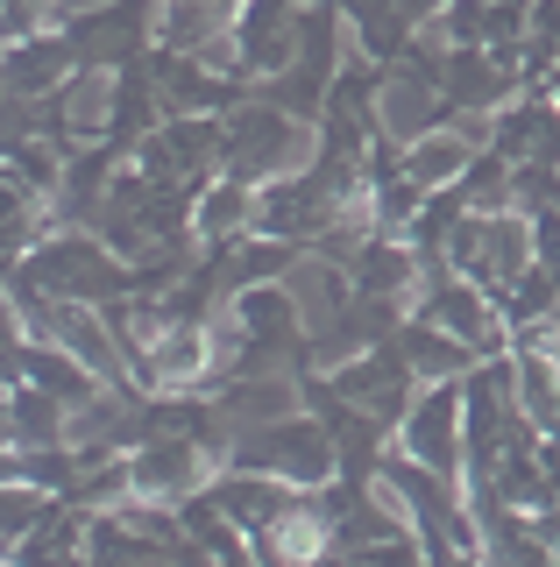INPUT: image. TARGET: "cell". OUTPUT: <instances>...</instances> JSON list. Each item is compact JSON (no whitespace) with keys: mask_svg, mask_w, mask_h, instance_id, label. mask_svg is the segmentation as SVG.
<instances>
[{"mask_svg":"<svg viewBox=\"0 0 560 567\" xmlns=\"http://www.w3.org/2000/svg\"><path fill=\"white\" fill-rule=\"evenodd\" d=\"M8 284L43 298H72V306H121V298H135V262H121L93 227H58L22 262H8Z\"/></svg>","mask_w":560,"mask_h":567,"instance_id":"6da1fadb","label":"cell"},{"mask_svg":"<svg viewBox=\"0 0 560 567\" xmlns=\"http://www.w3.org/2000/svg\"><path fill=\"white\" fill-rule=\"evenodd\" d=\"M220 468H249V475H277L291 489H326L341 475V454H334V433H326L312 412H291V419H270V425H249L235 433Z\"/></svg>","mask_w":560,"mask_h":567,"instance_id":"7a4b0ae2","label":"cell"},{"mask_svg":"<svg viewBox=\"0 0 560 567\" xmlns=\"http://www.w3.org/2000/svg\"><path fill=\"white\" fill-rule=\"evenodd\" d=\"M532 262H539V235H532L525 213H468V220L447 235V270L483 284L497 306H504V291H511Z\"/></svg>","mask_w":560,"mask_h":567,"instance_id":"3957f363","label":"cell"},{"mask_svg":"<svg viewBox=\"0 0 560 567\" xmlns=\"http://www.w3.org/2000/svg\"><path fill=\"white\" fill-rule=\"evenodd\" d=\"M299 150H305V121H291L270 100H249L235 114H220V177H235V185L262 192L270 177H284V164Z\"/></svg>","mask_w":560,"mask_h":567,"instance_id":"277c9868","label":"cell"},{"mask_svg":"<svg viewBox=\"0 0 560 567\" xmlns=\"http://www.w3.org/2000/svg\"><path fill=\"white\" fill-rule=\"evenodd\" d=\"M468 383V377H462ZM462 383H433L418 390V404L405 412V425H397V454L426 461V468H440L462 483L468 475V390Z\"/></svg>","mask_w":560,"mask_h":567,"instance_id":"5b68a950","label":"cell"},{"mask_svg":"<svg viewBox=\"0 0 560 567\" xmlns=\"http://www.w3.org/2000/svg\"><path fill=\"white\" fill-rule=\"evenodd\" d=\"M426 327H440L454 333V341H468L483 354V362H497V354H511V327H504V312H497V298L483 291V284H468V277H426V291H418V306H412Z\"/></svg>","mask_w":560,"mask_h":567,"instance_id":"8992f818","label":"cell"},{"mask_svg":"<svg viewBox=\"0 0 560 567\" xmlns=\"http://www.w3.org/2000/svg\"><path fill=\"white\" fill-rule=\"evenodd\" d=\"M220 475V454H206L191 433H149L143 447L128 454V483H135V496L143 504H191L206 483Z\"/></svg>","mask_w":560,"mask_h":567,"instance_id":"52a82bcc","label":"cell"},{"mask_svg":"<svg viewBox=\"0 0 560 567\" xmlns=\"http://www.w3.org/2000/svg\"><path fill=\"white\" fill-rule=\"evenodd\" d=\"M334 377V390L341 398H355L362 412H376V419H391V425H405V412L418 404V369H412V354L397 348V333L383 348H370V354H355V362H341V369H326Z\"/></svg>","mask_w":560,"mask_h":567,"instance_id":"ba28073f","label":"cell"},{"mask_svg":"<svg viewBox=\"0 0 560 567\" xmlns=\"http://www.w3.org/2000/svg\"><path fill=\"white\" fill-rule=\"evenodd\" d=\"M489 150L518 171H560V100L547 85H525V93L489 121Z\"/></svg>","mask_w":560,"mask_h":567,"instance_id":"9c48e42d","label":"cell"},{"mask_svg":"<svg viewBox=\"0 0 560 567\" xmlns=\"http://www.w3.org/2000/svg\"><path fill=\"white\" fill-rule=\"evenodd\" d=\"M8 383H29V390H43V398H64L72 412H79V404H93L100 390H107L72 348H58V341H29L22 327H8Z\"/></svg>","mask_w":560,"mask_h":567,"instance_id":"30bf717a","label":"cell"},{"mask_svg":"<svg viewBox=\"0 0 560 567\" xmlns=\"http://www.w3.org/2000/svg\"><path fill=\"white\" fill-rule=\"evenodd\" d=\"M206 496L220 504V518L241 532V539H262V532L284 525V511L299 504V489L277 483V475H249V468H220L214 483H206Z\"/></svg>","mask_w":560,"mask_h":567,"instance_id":"8fae6325","label":"cell"},{"mask_svg":"<svg viewBox=\"0 0 560 567\" xmlns=\"http://www.w3.org/2000/svg\"><path fill=\"white\" fill-rule=\"evenodd\" d=\"M79 50L64 29H43V35H22V43H8V58H0V79H8V100H43L58 93L64 79H79Z\"/></svg>","mask_w":560,"mask_h":567,"instance_id":"7c38bea8","label":"cell"},{"mask_svg":"<svg viewBox=\"0 0 560 567\" xmlns=\"http://www.w3.org/2000/svg\"><path fill=\"white\" fill-rule=\"evenodd\" d=\"M341 14H348L355 50H362V58H376L383 71H391V64L418 43V22H412L405 0H341Z\"/></svg>","mask_w":560,"mask_h":567,"instance_id":"4fadbf2b","label":"cell"},{"mask_svg":"<svg viewBox=\"0 0 560 567\" xmlns=\"http://www.w3.org/2000/svg\"><path fill=\"white\" fill-rule=\"evenodd\" d=\"M397 348L412 354V369H418V383H462L468 369H483V354L468 348V341H454V333H440V327H426V319H405V327H397Z\"/></svg>","mask_w":560,"mask_h":567,"instance_id":"5bb4252c","label":"cell"},{"mask_svg":"<svg viewBox=\"0 0 560 567\" xmlns=\"http://www.w3.org/2000/svg\"><path fill=\"white\" fill-rule=\"evenodd\" d=\"M8 447H72V404L8 383Z\"/></svg>","mask_w":560,"mask_h":567,"instance_id":"9a60e30c","label":"cell"},{"mask_svg":"<svg viewBox=\"0 0 560 567\" xmlns=\"http://www.w3.org/2000/svg\"><path fill=\"white\" fill-rule=\"evenodd\" d=\"M235 235H256V185L214 177L199 192V241H235Z\"/></svg>","mask_w":560,"mask_h":567,"instance_id":"2e32d148","label":"cell"},{"mask_svg":"<svg viewBox=\"0 0 560 567\" xmlns=\"http://www.w3.org/2000/svg\"><path fill=\"white\" fill-rule=\"evenodd\" d=\"M58 504L64 496H50V489H29V483H8V496H0V532H8V554L14 546H29L37 532L58 518Z\"/></svg>","mask_w":560,"mask_h":567,"instance_id":"e0dca14e","label":"cell"},{"mask_svg":"<svg viewBox=\"0 0 560 567\" xmlns=\"http://www.w3.org/2000/svg\"><path fill=\"white\" fill-rule=\"evenodd\" d=\"M348 567H433V560H426V539H418V525H405V532H391V539H376L370 554H355Z\"/></svg>","mask_w":560,"mask_h":567,"instance_id":"ac0fdd59","label":"cell"},{"mask_svg":"<svg viewBox=\"0 0 560 567\" xmlns=\"http://www.w3.org/2000/svg\"><path fill=\"white\" fill-rule=\"evenodd\" d=\"M547 93H553V100H560V71H553V79H547Z\"/></svg>","mask_w":560,"mask_h":567,"instance_id":"d6986e66","label":"cell"}]
</instances>
